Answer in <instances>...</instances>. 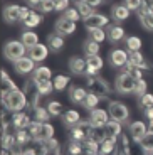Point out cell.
<instances>
[{"label": "cell", "mask_w": 153, "mask_h": 155, "mask_svg": "<svg viewBox=\"0 0 153 155\" xmlns=\"http://www.w3.org/2000/svg\"><path fill=\"white\" fill-rule=\"evenodd\" d=\"M24 94H25V98H27L29 106H31V108H37L39 98L42 96V94L39 91V84L34 78H29L25 81V84H24Z\"/></svg>", "instance_id": "5b68a950"}, {"label": "cell", "mask_w": 153, "mask_h": 155, "mask_svg": "<svg viewBox=\"0 0 153 155\" xmlns=\"http://www.w3.org/2000/svg\"><path fill=\"white\" fill-rule=\"evenodd\" d=\"M148 133H153V123L148 125Z\"/></svg>", "instance_id": "be15d7a7"}, {"label": "cell", "mask_w": 153, "mask_h": 155, "mask_svg": "<svg viewBox=\"0 0 153 155\" xmlns=\"http://www.w3.org/2000/svg\"><path fill=\"white\" fill-rule=\"evenodd\" d=\"M47 110H49V113L52 116H59V115H62V103L61 101H57V100H52V101H49L47 103Z\"/></svg>", "instance_id": "ee69618b"}, {"label": "cell", "mask_w": 153, "mask_h": 155, "mask_svg": "<svg viewBox=\"0 0 153 155\" xmlns=\"http://www.w3.org/2000/svg\"><path fill=\"white\" fill-rule=\"evenodd\" d=\"M69 8V0H56V10H67Z\"/></svg>", "instance_id": "11a10c76"}, {"label": "cell", "mask_w": 153, "mask_h": 155, "mask_svg": "<svg viewBox=\"0 0 153 155\" xmlns=\"http://www.w3.org/2000/svg\"><path fill=\"white\" fill-rule=\"evenodd\" d=\"M125 5H126L130 10H140L143 7V0H125Z\"/></svg>", "instance_id": "db71d44e"}, {"label": "cell", "mask_w": 153, "mask_h": 155, "mask_svg": "<svg viewBox=\"0 0 153 155\" xmlns=\"http://www.w3.org/2000/svg\"><path fill=\"white\" fill-rule=\"evenodd\" d=\"M119 147L125 150L126 155H148L146 148L143 147L142 140H136L130 135V132H123L119 135Z\"/></svg>", "instance_id": "7a4b0ae2"}, {"label": "cell", "mask_w": 153, "mask_h": 155, "mask_svg": "<svg viewBox=\"0 0 153 155\" xmlns=\"http://www.w3.org/2000/svg\"><path fill=\"white\" fill-rule=\"evenodd\" d=\"M61 116H62V123L69 128H73V127H76V125L81 123V115L76 110H67V111H64Z\"/></svg>", "instance_id": "603a6c76"}, {"label": "cell", "mask_w": 153, "mask_h": 155, "mask_svg": "<svg viewBox=\"0 0 153 155\" xmlns=\"http://www.w3.org/2000/svg\"><path fill=\"white\" fill-rule=\"evenodd\" d=\"M84 54L88 56V58H93V56H98L99 54V42H96V41H93V39H88L84 42Z\"/></svg>", "instance_id": "e575fe53"}, {"label": "cell", "mask_w": 153, "mask_h": 155, "mask_svg": "<svg viewBox=\"0 0 153 155\" xmlns=\"http://www.w3.org/2000/svg\"><path fill=\"white\" fill-rule=\"evenodd\" d=\"M27 2H29L31 7H41V4H42L44 0H27Z\"/></svg>", "instance_id": "680465c9"}, {"label": "cell", "mask_w": 153, "mask_h": 155, "mask_svg": "<svg viewBox=\"0 0 153 155\" xmlns=\"http://www.w3.org/2000/svg\"><path fill=\"white\" fill-rule=\"evenodd\" d=\"M128 132H130V135L133 138L143 140L146 137V133H148V127L143 121H133V123L128 125Z\"/></svg>", "instance_id": "e0dca14e"}, {"label": "cell", "mask_w": 153, "mask_h": 155, "mask_svg": "<svg viewBox=\"0 0 153 155\" xmlns=\"http://www.w3.org/2000/svg\"><path fill=\"white\" fill-rule=\"evenodd\" d=\"M22 42L27 49H31V47H34L39 44V35L35 34L34 31H25L22 34Z\"/></svg>", "instance_id": "d6a6232c"}, {"label": "cell", "mask_w": 153, "mask_h": 155, "mask_svg": "<svg viewBox=\"0 0 153 155\" xmlns=\"http://www.w3.org/2000/svg\"><path fill=\"white\" fill-rule=\"evenodd\" d=\"M88 2H89V4H91V5H93V7H94V8H96V7H99V5H101V4H103L104 0H88Z\"/></svg>", "instance_id": "94428289"}, {"label": "cell", "mask_w": 153, "mask_h": 155, "mask_svg": "<svg viewBox=\"0 0 153 155\" xmlns=\"http://www.w3.org/2000/svg\"><path fill=\"white\" fill-rule=\"evenodd\" d=\"M109 62L115 68H125L130 62V52L125 49H113L109 54Z\"/></svg>", "instance_id": "8fae6325"}, {"label": "cell", "mask_w": 153, "mask_h": 155, "mask_svg": "<svg viewBox=\"0 0 153 155\" xmlns=\"http://www.w3.org/2000/svg\"><path fill=\"white\" fill-rule=\"evenodd\" d=\"M41 10L44 14H49V12H54L56 10V0H44L41 4Z\"/></svg>", "instance_id": "f907efd6"}, {"label": "cell", "mask_w": 153, "mask_h": 155, "mask_svg": "<svg viewBox=\"0 0 153 155\" xmlns=\"http://www.w3.org/2000/svg\"><path fill=\"white\" fill-rule=\"evenodd\" d=\"M83 155H99V142L88 137L83 142Z\"/></svg>", "instance_id": "f546056e"}, {"label": "cell", "mask_w": 153, "mask_h": 155, "mask_svg": "<svg viewBox=\"0 0 153 155\" xmlns=\"http://www.w3.org/2000/svg\"><path fill=\"white\" fill-rule=\"evenodd\" d=\"M14 68H15V71L19 74L25 76V74H31V73L35 71V61L31 58V56H24V58H20L19 61L14 62Z\"/></svg>", "instance_id": "30bf717a"}, {"label": "cell", "mask_w": 153, "mask_h": 155, "mask_svg": "<svg viewBox=\"0 0 153 155\" xmlns=\"http://www.w3.org/2000/svg\"><path fill=\"white\" fill-rule=\"evenodd\" d=\"M86 88L89 93L98 94L99 98H109V86L101 76L94 74V76H86Z\"/></svg>", "instance_id": "3957f363"}, {"label": "cell", "mask_w": 153, "mask_h": 155, "mask_svg": "<svg viewBox=\"0 0 153 155\" xmlns=\"http://www.w3.org/2000/svg\"><path fill=\"white\" fill-rule=\"evenodd\" d=\"M41 24H42V15H39L37 12H34V10L31 12V15L24 20V25L29 27V29H34V27H37V25H41Z\"/></svg>", "instance_id": "74e56055"}, {"label": "cell", "mask_w": 153, "mask_h": 155, "mask_svg": "<svg viewBox=\"0 0 153 155\" xmlns=\"http://www.w3.org/2000/svg\"><path fill=\"white\" fill-rule=\"evenodd\" d=\"M143 111H145V116L148 118V121H150V123H153V106H151V108L143 110Z\"/></svg>", "instance_id": "6f0895ef"}, {"label": "cell", "mask_w": 153, "mask_h": 155, "mask_svg": "<svg viewBox=\"0 0 153 155\" xmlns=\"http://www.w3.org/2000/svg\"><path fill=\"white\" fill-rule=\"evenodd\" d=\"M99 100H101V98L98 96V94L88 93V96H86V100H84L83 105H84L88 110H94V108H98V105H99Z\"/></svg>", "instance_id": "7bdbcfd3"}, {"label": "cell", "mask_w": 153, "mask_h": 155, "mask_svg": "<svg viewBox=\"0 0 153 155\" xmlns=\"http://www.w3.org/2000/svg\"><path fill=\"white\" fill-rule=\"evenodd\" d=\"M50 113L47 108H42V106H37V108H34V120L35 121H41V123H47L50 118Z\"/></svg>", "instance_id": "8d00e7d4"}, {"label": "cell", "mask_w": 153, "mask_h": 155, "mask_svg": "<svg viewBox=\"0 0 153 155\" xmlns=\"http://www.w3.org/2000/svg\"><path fill=\"white\" fill-rule=\"evenodd\" d=\"M50 138H54V127L47 121V123L41 125V132H39L37 140L39 142H47V140H50Z\"/></svg>", "instance_id": "4dcf8cb0"}, {"label": "cell", "mask_w": 153, "mask_h": 155, "mask_svg": "<svg viewBox=\"0 0 153 155\" xmlns=\"http://www.w3.org/2000/svg\"><path fill=\"white\" fill-rule=\"evenodd\" d=\"M89 128H91V121H83L81 120L79 125L73 127L69 130V137L71 140H77V142H84L86 138L89 137Z\"/></svg>", "instance_id": "ba28073f"}, {"label": "cell", "mask_w": 153, "mask_h": 155, "mask_svg": "<svg viewBox=\"0 0 153 155\" xmlns=\"http://www.w3.org/2000/svg\"><path fill=\"white\" fill-rule=\"evenodd\" d=\"M67 155H83V142L71 140L67 145Z\"/></svg>", "instance_id": "f6af8a7d"}, {"label": "cell", "mask_w": 153, "mask_h": 155, "mask_svg": "<svg viewBox=\"0 0 153 155\" xmlns=\"http://www.w3.org/2000/svg\"><path fill=\"white\" fill-rule=\"evenodd\" d=\"M106 34H108V39L113 41V42H118V41L126 37L125 35V29L121 25H118V24H109L106 27Z\"/></svg>", "instance_id": "7402d4cb"}, {"label": "cell", "mask_w": 153, "mask_h": 155, "mask_svg": "<svg viewBox=\"0 0 153 155\" xmlns=\"http://www.w3.org/2000/svg\"><path fill=\"white\" fill-rule=\"evenodd\" d=\"M109 120H111V116H109V113H106V110H101V108L91 110V115H89L91 125H94V127H104Z\"/></svg>", "instance_id": "4fadbf2b"}, {"label": "cell", "mask_w": 153, "mask_h": 155, "mask_svg": "<svg viewBox=\"0 0 153 155\" xmlns=\"http://www.w3.org/2000/svg\"><path fill=\"white\" fill-rule=\"evenodd\" d=\"M88 93L89 91H86V89L81 88V86H71V88H69V98H71V101L76 103V105H83L86 96H88Z\"/></svg>", "instance_id": "44dd1931"}, {"label": "cell", "mask_w": 153, "mask_h": 155, "mask_svg": "<svg viewBox=\"0 0 153 155\" xmlns=\"http://www.w3.org/2000/svg\"><path fill=\"white\" fill-rule=\"evenodd\" d=\"M115 88L118 93H133V88H135V78L131 76L130 73H126V71H123L121 74H118L116 76V81H115Z\"/></svg>", "instance_id": "52a82bcc"}, {"label": "cell", "mask_w": 153, "mask_h": 155, "mask_svg": "<svg viewBox=\"0 0 153 155\" xmlns=\"http://www.w3.org/2000/svg\"><path fill=\"white\" fill-rule=\"evenodd\" d=\"M86 61H88V71H86V76H94V74H98L101 69H103V66H104V59L101 58L99 54L93 56V58H88Z\"/></svg>", "instance_id": "d6986e66"}, {"label": "cell", "mask_w": 153, "mask_h": 155, "mask_svg": "<svg viewBox=\"0 0 153 155\" xmlns=\"http://www.w3.org/2000/svg\"><path fill=\"white\" fill-rule=\"evenodd\" d=\"M32 78H34L35 81H46V79H50V78H52V71L47 66H39V68H35Z\"/></svg>", "instance_id": "d590c367"}, {"label": "cell", "mask_w": 153, "mask_h": 155, "mask_svg": "<svg viewBox=\"0 0 153 155\" xmlns=\"http://www.w3.org/2000/svg\"><path fill=\"white\" fill-rule=\"evenodd\" d=\"M115 155H126V153H125V150H123V148L118 145V150H116V153H115Z\"/></svg>", "instance_id": "6125c7cd"}, {"label": "cell", "mask_w": 153, "mask_h": 155, "mask_svg": "<svg viewBox=\"0 0 153 155\" xmlns=\"http://www.w3.org/2000/svg\"><path fill=\"white\" fill-rule=\"evenodd\" d=\"M84 25L88 31H91V29H101V27H108L109 25V19H108L106 15H103V14H98V12H94L93 15H89L88 19H84Z\"/></svg>", "instance_id": "9c48e42d"}, {"label": "cell", "mask_w": 153, "mask_h": 155, "mask_svg": "<svg viewBox=\"0 0 153 155\" xmlns=\"http://www.w3.org/2000/svg\"><path fill=\"white\" fill-rule=\"evenodd\" d=\"M130 62L133 66H136L138 69L142 71H151V66H150L148 62L145 61V58L142 56L140 51H135V52H130Z\"/></svg>", "instance_id": "cb8c5ba5"}, {"label": "cell", "mask_w": 153, "mask_h": 155, "mask_svg": "<svg viewBox=\"0 0 153 155\" xmlns=\"http://www.w3.org/2000/svg\"><path fill=\"white\" fill-rule=\"evenodd\" d=\"M64 17L69 19V20H73V22H77L79 17H81V14H79V10H77L76 7H69L67 10L64 12Z\"/></svg>", "instance_id": "681fc988"}, {"label": "cell", "mask_w": 153, "mask_h": 155, "mask_svg": "<svg viewBox=\"0 0 153 155\" xmlns=\"http://www.w3.org/2000/svg\"><path fill=\"white\" fill-rule=\"evenodd\" d=\"M103 128H104V133H106V137H111V138H119V135L123 133L121 123H118V121H115V120H109Z\"/></svg>", "instance_id": "f1b7e54d"}, {"label": "cell", "mask_w": 153, "mask_h": 155, "mask_svg": "<svg viewBox=\"0 0 153 155\" xmlns=\"http://www.w3.org/2000/svg\"><path fill=\"white\" fill-rule=\"evenodd\" d=\"M146 89H148V84H146V81L143 79V78H140V79H135V88H133V93L136 94L138 98L143 96V94L146 93Z\"/></svg>", "instance_id": "b9f144b4"}, {"label": "cell", "mask_w": 153, "mask_h": 155, "mask_svg": "<svg viewBox=\"0 0 153 155\" xmlns=\"http://www.w3.org/2000/svg\"><path fill=\"white\" fill-rule=\"evenodd\" d=\"M69 69L76 76H83L88 71V61L79 58V56H73V58L69 59Z\"/></svg>", "instance_id": "5bb4252c"}, {"label": "cell", "mask_w": 153, "mask_h": 155, "mask_svg": "<svg viewBox=\"0 0 153 155\" xmlns=\"http://www.w3.org/2000/svg\"><path fill=\"white\" fill-rule=\"evenodd\" d=\"M109 116L111 120L118 121V123H125V121H128V118H130V110H128V106L125 105V103H121V101H111L109 103Z\"/></svg>", "instance_id": "8992f818"}, {"label": "cell", "mask_w": 153, "mask_h": 155, "mask_svg": "<svg viewBox=\"0 0 153 155\" xmlns=\"http://www.w3.org/2000/svg\"><path fill=\"white\" fill-rule=\"evenodd\" d=\"M89 138L96 140V142H103L104 138H106V133H104V128L103 127H94V125H91V128H89Z\"/></svg>", "instance_id": "60d3db41"}, {"label": "cell", "mask_w": 153, "mask_h": 155, "mask_svg": "<svg viewBox=\"0 0 153 155\" xmlns=\"http://www.w3.org/2000/svg\"><path fill=\"white\" fill-rule=\"evenodd\" d=\"M31 12H32V8H31V7H22V10H20V20L24 22V20L27 19V17L31 15Z\"/></svg>", "instance_id": "9f6ffc18"}, {"label": "cell", "mask_w": 153, "mask_h": 155, "mask_svg": "<svg viewBox=\"0 0 153 155\" xmlns=\"http://www.w3.org/2000/svg\"><path fill=\"white\" fill-rule=\"evenodd\" d=\"M10 120H12V125L15 127V130H27V128L31 127V123L34 121L31 116L27 115V113H24V111L12 113Z\"/></svg>", "instance_id": "7c38bea8"}, {"label": "cell", "mask_w": 153, "mask_h": 155, "mask_svg": "<svg viewBox=\"0 0 153 155\" xmlns=\"http://www.w3.org/2000/svg\"><path fill=\"white\" fill-rule=\"evenodd\" d=\"M148 155H153V153H148Z\"/></svg>", "instance_id": "03108f58"}, {"label": "cell", "mask_w": 153, "mask_h": 155, "mask_svg": "<svg viewBox=\"0 0 153 155\" xmlns=\"http://www.w3.org/2000/svg\"><path fill=\"white\" fill-rule=\"evenodd\" d=\"M39 84V91H41V94H49L52 93V91H56L54 89V83L52 79H46V81H37Z\"/></svg>", "instance_id": "7dc6e473"}, {"label": "cell", "mask_w": 153, "mask_h": 155, "mask_svg": "<svg viewBox=\"0 0 153 155\" xmlns=\"http://www.w3.org/2000/svg\"><path fill=\"white\" fill-rule=\"evenodd\" d=\"M69 79H71V78L66 76V74H57V76H56V78L52 79V83H54V89H56V91H64L66 86L69 84Z\"/></svg>", "instance_id": "ab89813d"}, {"label": "cell", "mask_w": 153, "mask_h": 155, "mask_svg": "<svg viewBox=\"0 0 153 155\" xmlns=\"http://www.w3.org/2000/svg\"><path fill=\"white\" fill-rule=\"evenodd\" d=\"M138 105L142 106L143 110L151 108V106H153V94H151V93H145L143 96H140V100H138Z\"/></svg>", "instance_id": "c3c4849f"}, {"label": "cell", "mask_w": 153, "mask_h": 155, "mask_svg": "<svg viewBox=\"0 0 153 155\" xmlns=\"http://www.w3.org/2000/svg\"><path fill=\"white\" fill-rule=\"evenodd\" d=\"M25 49L27 47L24 46L22 41H8L4 46V54L8 61L15 62V61H19L20 58L25 56Z\"/></svg>", "instance_id": "277c9868"}, {"label": "cell", "mask_w": 153, "mask_h": 155, "mask_svg": "<svg viewBox=\"0 0 153 155\" xmlns=\"http://www.w3.org/2000/svg\"><path fill=\"white\" fill-rule=\"evenodd\" d=\"M126 49L130 51V52H135V51H140L143 46L142 39L138 37V35H130V37H126Z\"/></svg>", "instance_id": "f35d334b"}, {"label": "cell", "mask_w": 153, "mask_h": 155, "mask_svg": "<svg viewBox=\"0 0 153 155\" xmlns=\"http://www.w3.org/2000/svg\"><path fill=\"white\" fill-rule=\"evenodd\" d=\"M47 46H49V49L52 51V52H59V51L64 47V37H62L61 34H49L47 35Z\"/></svg>", "instance_id": "4316f807"}, {"label": "cell", "mask_w": 153, "mask_h": 155, "mask_svg": "<svg viewBox=\"0 0 153 155\" xmlns=\"http://www.w3.org/2000/svg\"><path fill=\"white\" fill-rule=\"evenodd\" d=\"M20 10H22V7L17 5V4L7 5V7L4 8V19H5V22L14 24V22H17V20H20Z\"/></svg>", "instance_id": "ffe728a7"}, {"label": "cell", "mask_w": 153, "mask_h": 155, "mask_svg": "<svg viewBox=\"0 0 153 155\" xmlns=\"http://www.w3.org/2000/svg\"><path fill=\"white\" fill-rule=\"evenodd\" d=\"M108 37V34L104 32V29L101 27V29H91L89 31V39H93V41H96V42H103L104 39Z\"/></svg>", "instance_id": "bcb514c9"}, {"label": "cell", "mask_w": 153, "mask_h": 155, "mask_svg": "<svg viewBox=\"0 0 153 155\" xmlns=\"http://www.w3.org/2000/svg\"><path fill=\"white\" fill-rule=\"evenodd\" d=\"M74 2H81V0H74Z\"/></svg>", "instance_id": "e7e4bbea"}, {"label": "cell", "mask_w": 153, "mask_h": 155, "mask_svg": "<svg viewBox=\"0 0 153 155\" xmlns=\"http://www.w3.org/2000/svg\"><path fill=\"white\" fill-rule=\"evenodd\" d=\"M76 8L79 10V14H81V17H83V19H88L89 15H93V14H94V7L89 4L88 0L76 2Z\"/></svg>", "instance_id": "1f68e13d"}, {"label": "cell", "mask_w": 153, "mask_h": 155, "mask_svg": "<svg viewBox=\"0 0 153 155\" xmlns=\"http://www.w3.org/2000/svg\"><path fill=\"white\" fill-rule=\"evenodd\" d=\"M138 17L142 20V25L146 31H153V12L148 10L146 7H142L138 10Z\"/></svg>", "instance_id": "484cf974"}, {"label": "cell", "mask_w": 153, "mask_h": 155, "mask_svg": "<svg viewBox=\"0 0 153 155\" xmlns=\"http://www.w3.org/2000/svg\"><path fill=\"white\" fill-rule=\"evenodd\" d=\"M143 7H146L148 10L153 12V0H143Z\"/></svg>", "instance_id": "91938a15"}, {"label": "cell", "mask_w": 153, "mask_h": 155, "mask_svg": "<svg viewBox=\"0 0 153 155\" xmlns=\"http://www.w3.org/2000/svg\"><path fill=\"white\" fill-rule=\"evenodd\" d=\"M118 150V138L106 137L99 143V155H115Z\"/></svg>", "instance_id": "ac0fdd59"}, {"label": "cell", "mask_w": 153, "mask_h": 155, "mask_svg": "<svg viewBox=\"0 0 153 155\" xmlns=\"http://www.w3.org/2000/svg\"><path fill=\"white\" fill-rule=\"evenodd\" d=\"M130 12L131 10L125 4H118L111 8V15H113V19H115L116 22H123V20H126L128 17H130Z\"/></svg>", "instance_id": "d4e9b609"}, {"label": "cell", "mask_w": 153, "mask_h": 155, "mask_svg": "<svg viewBox=\"0 0 153 155\" xmlns=\"http://www.w3.org/2000/svg\"><path fill=\"white\" fill-rule=\"evenodd\" d=\"M142 143L148 153H153V133H146V137L142 140Z\"/></svg>", "instance_id": "f5cc1de1"}, {"label": "cell", "mask_w": 153, "mask_h": 155, "mask_svg": "<svg viewBox=\"0 0 153 155\" xmlns=\"http://www.w3.org/2000/svg\"><path fill=\"white\" fill-rule=\"evenodd\" d=\"M41 125H42L41 121H35V120H34V121L31 123V127L27 128V130H29V133L32 135V138H34V140H37V137H39V132H41Z\"/></svg>", "instance_id": "816d5d0a"}, {"label": "cell", "mask_w": 153, "mask_h": 155, "mask_svg": "<svg viewBox=\"0 0 153 155\" xmlns=\"http://www.w3.org/2000/svg\"><path fill=\"white\" fill-rule=\"evenodd\" d=\"M15 89H19V88H17L15 83H14L10 78H8L7 71H2V84H0V94H2V96H5V94L12 93V91H15Z\"/></svg>", "instance_id": "83f0119b"}, {"label": "cell", "mask_w": 153, "mask_h": 155, "mask_svg": "<svg viewBox=\"0 0 153 155\" xmlns=\"http://www.w3.org/2000/svg\"><path fill=\"white\" fill-rule=\"evenodd\" d=\"M49 46H46V44H41L39 42L37 46H34V47H31V49L27 51L29 52V56H31L32 59H34L35 62H42V61H46V58L49 56Z\"/></svg>", "instance_id": "2e32d148"}, {"label": "cell", "mask_w": 153, "mask_h": 155, "mask_svg": "<svg viewBox=\"0 0 153 155\" xmlns=\"http://www.w3.org/2000/svg\"><path fill=\"white\" fill-rule=\"evenodd\" d=\"M56 32L61 34L62 37H64V35H69V34H74V32H76V22L66 19V17L62 15L61 19L56 22Z\"/></svg>", "instance_id": "9a60e30c"}, {"label": "cell", "mask_w": 153, "mask_h": 155, "mask_svg": "<svg viewBox=\"0 0 153 155\" xmlns=\"http://www.w3.org/2000/svg\"><path fill=\"white\" fill-rule=\"evenodd\" d=\"M2 105H4L10 113H15V111H24V110L29 106V103H27V98H25V94H24V91L15 89V91H12V93L2 96Z\"/></svg>", "instance_id": "6da1fadb"}, {"label": "cell", "mask_w": 153, "mask_h": 155, "mask_svg": "<svg viewBox=\"0 0 153 155\" xmlns=\"http://www.w3.org/2000/svg\"><path fill=\"white\" fill-rule=\"evenodd\" d=\"M32 135L29 133V130H15V142L17 145H20V147H25V145H29L32 142Z\"/></svg>", "instance_id": "836d02e7"}]
</instances>
